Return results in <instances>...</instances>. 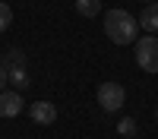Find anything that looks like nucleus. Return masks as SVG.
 <instances>
[{
    "label": "nucleus",
    "instance_id": "obj_10",
    "mask_svg": "<svg viewBox=\"0 0 158 139\" xmlns=\"http://www.w3.org/2000/svg\"><path fill=\"white\" fill-rule=\"evenodd\" d=\"M136 117H123L120 123H117V133H120V136H130V139H133V133H136Z\"/></svg>",
    "mask_w": 158,
    "mask_h": 139
},
{
    "label": "nucleus",
    "instance_id": "obj_5",
    "mask_svg": "<svg viewBox=\"0 0 158 139\" xmlns=\"http://www.w3.org/2000/svg\"><path fill=\"white\" fill-rule=\"evenodd\" d=\"M29 114H32V120H35V123H41V126H51V123L57 120V108L51 104V101H32Z\"/></svg>",
    "mask_w": 158,
    "mask_h": 139
},
{
    "label": "nucleus",
    "instance_id": "obj_14",
    "mask_svg": "<svg viewBox=\"0 0 158 139\" xmlns=\"http://www.w3.org/2000/svg\"><path fill=\"white\" fill-rule=\"evenodd\" d=\"M155 120H158V108H155Z\"/></svg>",
    "mask_w": 158,
    "mask_h": 139
},
{
    "label": "nucleus",
    "instance_id": "obj_3",
    "mask_svg": "<svg viewBox=\"0 0 158 139\" xmlns=\"http://www.w3.org/2000/svg\"><path fill=\"white\" fill-rule=\"evenodd\" d=\"M95 98H98L101 111L114 114V111H120V108H123L127 92H123V85H120V82H101V85H98V92H95Z\"/></svg>",
    "mask_w": 158,
    "mask_h": 139
},
{
    "label": "nucleus",
    "instance_id": "obj_7",
    "mask_svg": "<svg viewBox=\"0 0 158 139\" xmlns=\"http://www.w3.org/2000/svg\"><path fill=\"white\" fill-rule=\"evenodd\" d=\"M29 70L25 67H13L10 70V85H16V92H22V88H29Z\"/></svg>",
    "mask_w": 158,
    "mask_h": 139
},
{
    "label": "nucleus",
    "instance_id": "obj_4",
    "mask_svg": "<svg viewBox=\"0 0 158 139\" xmlns=\"http://www.w3.org/2000/svg\"><path fill=\"white\" fill-rule=\"evenodd\" d=\"M19 114H22V92L3 88L0 92V117H19Z\"/></svg>",
    "mask_w": 158,
    "mask_h": 139
},
{
    "label": "nucleus",
    "instance_id": "obj_8",
    "mask_svg": "<svg viewBox=\"0 0 158 139\" xmlns=\"http://www.w3.org/2000/svg\"><path fill=\"white\" fill-rule=\"evenodd\" d=\"M76 10H79V16L92 19V16L101 13V0H76Z\"/></svg>",
    "mask_w": 158,
    "mask_h": 139
},
{
    "label": "nucleus",
    "instance_id": "obj_2",
    "mask_svg": "<svg viewBox=\"0 0 158 139\" xmlns=\"http://www.w3.org/2000/svg\"><path fill=\"white\" fill-rule=\"evenodd\" d=\"M136 63L146 73H158V35L136 38Z\"/></svg>",
    "mask_w": 158,
    "mask_h": 139
},
{
    "label": "nucleus",
    "instance_id": "obj_9",
    "mask_svg": "<svg viewBox=\"0 0 158 139\" xmlns=\"http://www.w3.org/2000/svg\"><path fill=\"white\" fill-rule=\"evenodd\" d=\"M0 63H3L6 70H13V67H25V54H22L19 47H10L6 54H3V60H0Z\"/></svg>",
    "mask_w": 158,
    "mask_h": 139
},
{
    "label": "nucleus",
    "instance_id": "obj_1",
    "mask_svg": "<svg viewBox=\"0 0 158 139\" xmlns=\"http://www.w3.org/2000/svg\"><path fill=\"white\" fill-rule=\"evenodd\" d=\"M136 32H139V19H133L120 6L108 10V16H104V35H108L114 44H133L139 38Z\"/></svg>",
    "mask_w": 158,
    "mask_h": 139
},
{
    "label": "nucleus",
    "instance_id": "obj_13",
    "mask_svg": "<svg viewBox=\"0 0 158 139\" xmlns=\"http://www.w3.org/2000/svg\"><path fill=\"white\" fill-rule=\"evenodd\" d=\"M146 3H158V0H146Z\"/></svg>",
    "mask_w": 158,
    "mask_h": 139
},
{
    "label": "nucleus",
    "instance_id": "obj_12",
    "mask_svg": "<svg viewBox=\"0 0 158 139\" xmlns=\"http://www.w3.org/2000/svg\"><path fill=\"white\" fill-rule=\"evenodd\" d=\"M6 85H10V70L3 67V63H0V92H3Z\"/></svg>",
    "mask_w": 158,
    "mask_h": 139
},
{
    "label": "nucleus",
    "instance_id": "obj_11",
    "mask_svg": "<svg viewBox=\"0 0 158 139\" xmlns=\"http://www.w3.org/2000/svg\"><path fill=\"white\" fill-rule=\"evenodd\" d=\"M10 25H13V10L3 3V0H0V32H6Z\"/></svg>",
    "mask_w": 158,
    "mask_h": 139
},
{
    "label": "nucleus",
    "instance_id": "obj_6",
    "mask_svg": "<svg viewBox=\"0 0 158 139\" xmlns=\"http://www.w3.org/2000/svg\"><path fill=\"white\" fill-rule=\"evenodd\" d=\"M139 29H146V32H158V3H149L146 10L139 13Z\"/></svg>",
    "mask_w": 158,
    "mask_h": 139
}]
</instances>
